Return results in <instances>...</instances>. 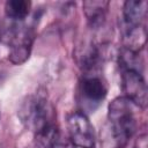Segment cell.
I'll list each match as a JSON object with an SVG mask.
<instances>
[{"label": "cell", "mask_w": 148, "mask_h": 148, "mask_svg": "<svg viewBox=\"0 0 148 148\" xmlns=\"http://www.w3.org/2000/svg\"><path fill=\"white\" fill-rule=\"evenodd\" d=\"M18 117L24 126L35 133L38 145L43 148L60 133L54 123V110L46 96L40 92L30 95L22 102Z\"/></svg>", "instance_id": "obj_1"}, {"label": "cell", "mask_w": 148, "mask_h": 148, "mask_svg": "<svg viewBox=\"0 0 148 148\" xmlns=\"http://www.w3.org/2000/svg\"><path fill=\"white\" fill-rule=\"evenodd\" d=\"M108 121L114 148H125L136 131L135 105L125 96L116 97L109 104Z\"/></svg>", "instance_id": "obj_2"}, {"label": "cell", "mask_w": 148, "mask_h": 148, "mask_svg": "<svg viewBox=\"0 0 148 148\" xmlns=\"http://www.w3.org/2000/svg\"><path fill=\"white\" fill-rule=\"evenodd\" d=\"M35 38L34 28L30 25L15 24L9 31L8 44L9 56L8 59L14 65L25 62L30 56L32 43Z\"/></svg>", "instance_id": "obj_3"}, {"label": "cell", "mask_w": 148, "mask_h": 148, "mask_svg": "<svg viewBox=\"0 0 148 148\" xmlns=\"http://www.w3.org/2000/svg\"><path fill=\"white\" fill-rule=\"evenodd\" d=\"M68 139L75 147L95 148L96 136L94 126L84 112L75 111L67 117Z\"/></svg>", "instance_id": "obj_4"}, {"label": "cell", "mask_w": 148, "mask_h": 148, "mask_svg": "<svg viewBox=\"0 0 148 148\" xmlns=\"http://www.w3.org/2000/svg\"><path fill=\"white\" fill-rule=\"evenodd\" d=\"M79 92L86 106L92 110L97 108L106 97L108 86L105 80L96 73H84L79 84Z\"/></svg>", "instance_id": "obj_5"}, {"label": "cell", "mask_w": 148, "mask_h": 148, "mask_svg": "<svg viewBox=\"0 0 148 148\" xmlns=\"http://www.w3.org/2000/svg\"><path fill=\"white\" fill-rule=\"evenodd\" d=\"M121 88L124 96L135 106L146 109L147 84L142 72L134 69H121Z\"/></svg>", "instance_id": "obj_6"}, {"label": "cell", "mask_w": 148, "mask_h": 148, "mask_svg": "<svg viewBox=\"0 0 148 148\" xmlns=\"http://www.w3.org/2000/svg\"><path fill=\"white\" fill-rule=\"evenodd\" d=\"M147 14V1L127 0L123 6V34L124 36L145 28L142 24Z\"/></svg>", "instance_id": "obj_7"}, {"label": "cell", "mask_w": 148, "mask_h": 148, "mask_svg": "<svg viewBox=\"0 0 148 148\" xmlns=\"http://www.w3.org/2000/svg\"><path fill=\"white\" fill-rule=\"evenodd\" d=\"M109 1H101V0H89L82 3L83 13L86 15L87 22L91 29L101 28L106 18L108 9H109Z\"/></svg>", "instance_id": "obj_8"}, {"label": "cell", "mask_w": 148, "mask_h": 148, "mask_svg": "<svg viewBox=\"0 0 148 148\" xmlns=\"http://www.w3.org/2000/svg\"><path fill=\"white\" fill-rule=\"evenodd\" d=\"M31 3L27 0H9L5 3V14L8 18L21 22L30 12Z\"/></svg>", "instance_id": "obj_9"}, {"label": "cell", "mask_w": 148, "mask_h": 148, "mask_svg": "<svg viewBox=\"0 0 148 148\" xmlns=\"http://www.w3.org/2000/svg\"><path fill=\"white\" fill-rule=\"evenodd\" d=\"M47 148H75V146L71 142L69 139H64L60 133L53 138V140L50 142Z\"/></svg>", "instance_id": "obj_10"}, {"label": "cell", "mask_w": 148, "mask_h": 148, "mask_svg": "<svg viewBox=\"0 0 148 148\" xmlns=\"http://www.w3.org/2000/svg\"><path fill=\"white\" fill-rule=\"evenodd\" d=\"M133 148H148V140H147V134L143 133L139 135V138L135 140V143Z\"/></svg>", "instance_id": "obj_11"}, {"label": "cell", "mask_w": 148, "mask_h": 148, "mask_svg": "<svg viewBox=\"0 0 148 148\" xmlns=\"http://www.w3.org/2000/svg\"><path fill=\"white\" fill-rule=\"evenodd\" d=\"M0 38H1V29H0Z\"/></svg>", "instance_id": "obj_12"}, {"label": "cell", "mask_w": 148, "mask_h": 148, "mask_svg": "<svg viewBox=\"0 0 148 148\" xmlns=\"http://www.w3.org/2000/svg\"><path fill=\"white\" fill-rule=\"evenodd\" d=\"M0 148H2V146H0Z\"/></svg>", "instance_id": "obj_13"}]
</instances>
